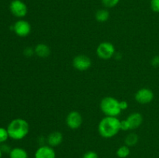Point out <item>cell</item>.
Returning <instances> with one entry per match:
<instances>
[{"label": "cell", "instance_id": "1", "mask_svg": "<svg viewBox=\"0 0 159 158\" xmlns=\"http://www.w3.org/2000/svg\"><path fill=\"white\" fill-rule=\"evenodd\" d=\"M98 131L106 139L113 137L120 131V120L117 117L105 116L98 125Z\"/></svg>", "mask_w": 159, "mask_h": 158}, {"label": "cell", "instance_id": "2", "mask_svg": "<svg viewBox=\"0 0 159 158\" xmlns=\"http://www.w3.org/2000/svg\"><path fill=\"white\" fill-rule=\"evenodd\" d=\"M9 138L14 140H20L26 137L30 131V125L23 119H15L11 121L7 126Z\"/></svg>", "mask_w": 159, "mask_h": 158}, {"label": "cell", "instance_id": "3", "mask_svg": "<svg viewBox=\"0 0 159 158\" xmlns=\"http://www.w3.org/2000/svg\"><path fill=\"white\" fill-rule=\"evenodd\" d=\"M100 108L106 116L117 117L121 113L120 101L111 96L103 98L100 102Z\"/></svg>", "mask_w": 159, "mask_h": 158}, {"label": "cell", "instance_id": "4", "mask_svg": "<svg viewBox=\"0 0 159 158\" xmlns=\"http://www.w3.org/2000/svg\"><path fill=\"white\" fill-rule=\"evenodd\" d=\"M96 54L102 60H109L115 54V47L110 42H102L96 48Z\"/></svg>", "mask_w": 159, "mask_h": 158}, {"label": "cell", "instance_id": "5", "mask_svg": "<svg viewBox=\"0 0 159 158\" xmlns=\"http://www.w3.org/2000/svg\"><path fill=\"white\" fill-rule=\"evenodd\" d=\"M10 12L17 18H23L27 14L28 9L26 5L21 0H12L9 5Z\"/></svg>", "mask_w": 159, "mask_h": 158}, {"label": "cell", "instance_id": "6", "mask_svg": "<svg viewBox=\"0 0 159 158\" xmlns=\"http://www.w3.org/2000/svg\"><path fill=\"white\" fill-rule=\"evenodd\" d=\"M72 65L74 68L80 71H86L92 66V60L90 57L84 54H79L74 57L72 60Z\"/></svg>", "mask_w": 159, "mask_h": 158}, {"label": "cell", "instance_id": "7", "mask_svg": "<svg viewBox=\"0 0 159 158\" xmlns=\"http://www.w3.org/2000/svg\"><path fill=\"white\" fill-rule=\"evenodd\" d=\"M12 29L18 37H26L31 32L30 23L26 20H19L14 23Z\"/></svg>", "mask_w": 159, "mask_h": 158}, {"label": "cell", "instance_id": "8", "mask_svg": "<svg viewBox=\"0 0 159 158\" xmlns=\"http://www.w3.org/2000/svg\"><path fill=\"white\" fill-rule=\"evenodd\" d=\"M154 92L148 88H143L138 90L135 94V100L141 105H146L152 102L154 99Z\"/></svg>", "mask_w": 159, "mask_h": 158}, {"label": "cell", "instance_id": "9", "mask_svg": "<svg viewBox=\"0 0 159 158\" xmlns=\"http://www.w3.org/2000/svg\"><path fill=\"white\" fill-rule=\"evenodd\" d=\"M82 116L79 112L72 111L66 117V124L71 129H77L82 124Z\"/></svg>", "mask_w": 159, "mask_h": 158}, {"label": "cell", "instance_id": "10", "mask_svg": "<svg viewBox=\"0 0 159 158\" xmlns=\"http://www.w3.org/2000/svg\"><path fill=\"white\" fill-rule=\"evenodd\" d=\"M34 158H56L55 150L49 145H42L35 151Z\"/></svg>", "mask_w": 159, "mask_h": 158}, {"label": "cell", "instance_id": "11", "mask_svg": "<svg viewBox=\"0 0 159 158\" xmlns=\"http://www.w3.org/2000/svg\"><path fill=\"white\" fill-rule=\"evenodd\" d=\"M130 126V130H134L138 129L143 122V116L139 112H133L129 115L126 119Z\"/></svg>", "mask_w": 159, "mask_h": 158}, {"label": "cell", "instance_id": "12", "mask_svg": "<svg viewBox=\"0 0 159 158\" xmlns=\"http://www.w3.org/2000/svg\"><path fill=\"white\" fill-rule=\"evenodd\" d=\"M63 141V135L61 132L54 131L48 135L47 138V143L51 147H56L60 145Z\"/></svg>", "mask_w": 159, "mask_h": 158}, {"label": "cell", "instance_id": "13", "mask_svg": "<svg viewBox=\"0 0 159 158\" xmlns=\"http://www.w3.org/2000/svg\"><path fill=\"white\" fill-rule=\"evenodd\" d=\"M34 51L36 55L41 58H46L51 54V49L45 43H38L34 47Z\"/></svg>", "mask_w": 159, "mask_h": 158}, {"label": "cell", "instance_id": "14", "mask_svg": "<svg viewBox=\"0 0 159 158\" xmlns=\"http://www.w3.org/2000/svg\"><path fill=\"white\" fill-rule=\"evenodd\" d=\"M9 158H28V153L21 147H15L9 153Z\"/></svg>", "mask_w": 159, "mask_h": 158}, {"label": "cell", "instance_id": "15", "mask_svg": "<svg viewBox=\"0 0 159 158\" xmlns=\"http://www.w3.org/2000/svg\"><path fill=\"white\" fill-rule=\"evenodd\" d=\"M96 20L99 23H105L110 18V12L107 9H101L96 12Z\"/></svg>", "mask_w": 159, "mask_h": 158}, {"label": "cell", "instance_id": "16", "mask_svg": "<svg viewBox=\"0 0 159 158\" xmlns=\"http://www.w3.org/2000/svg\"><path fill=\"white\" fill-rule=\"evenodd\" d=\"M138 142V136L136 133H130L125 138V145L131 147L136 145Z\"/></svg>", "mask_w": 159, "mask_h": 158}, {"label": "cell", "instance_id": "17", "mask_svg": "<svg viewBox=\"0 0 159 158\" xmlns=\"http://www.w3.org/2000/svg\"><path fill=\"white\" fill-rule=\"evenodd\" d=\"M130 147H127V145L121 146L116 150V155L120 158H127L130 155Z\"/></svg>", "mask_w": 159, "mask_h": 158}, {"label": "cell", "instance_id": "18", "mask_svg": "<svg viewBox=\"0 0 159 158\" xmlns=\"http://www.w3.org/2000/svg\"><path fill=\"white\" fill-rule=\"evenodd\" d=\"M9 137L7 129L0 127V143H4Z\"/></svg>", "mask_w": 159, "mask_h": 158}, {"label": "cell", "instance_id": "19", "mask_svg": "<svg viewBox=\"0 0 159 158\" xmlns=\"http://www.w3.org/2000/svg\"><path fill=\"white\" fill-rule=\"evenodd\" d=\"M120 0H102V3L105 7L113 8L117 6Z\"/></svg>", "mask_w": 159, "mask_h": 158}, {"label": "cell", "instance_id": "20", "mask_svg": "<svg viewBox=\"0 0 159 158\" xmlns=\"http://www.w3.org/2000/svg\"><path fill=\"white\" fill-rule=\"evenodd\" d=\"M150 6L153 12H159V0H151Z\"/></svg>", "mask_w": 159, "mask_h": 158}, {"label": "cell", "instance_id": "21", "mask_svg": "<svg viewBox=\"0 0 159 158\" xmlns=\"http://www.w3.org/2000/svg\"><path fill=\"white\" fill-rule=\"evenodd\" d=\"M82 158H99L97 153H96L95 151L93 150H89V151H87L84 153Z\"/></svg>", "mask_w": 159, "mask_h": 158}, {"label": "cell", "instance_id": "22", "mask_svg": "<svg viewBox=\"0 0 159 158\" xmlns=\"http://www.w3.org/2000/svg\"><path fill=\"white\" fill-rule=\"evenodd\" d=\"M23 54H24V55L27 57H32V56H34V54H35L34 48H32V47L25 48V50H23Z\"/></svg>", "mask_w": 159, "mask_h": 158}, {"label": "cell", "instance_id": "23", "mask_svg": "<svg viewBox=\"0 0 159 158\" xmlns=\"http://www.w3.org/2000/svg\"><path fill=\"white\" fill-rule=\"evenodd\" d=\"M120 130H123V131H128L130 130V126H129V124L127 122V121L123 120L120 121Z\"/></svg>", "mask_w": 159, "mask_h": 158}, {"label": "cell", "instance_id": "24", "mask_svg": "<svg viewBox=\"0 0 159 158\" xmlns=\"http://www.w3.org/2000/svg\"><path fill=\"white\" fill-rule=\"evenodd\" d=\"M0 148H1V150L2 153H10L11 150H12V149L10 148V147L6 143L2 144L1 147H0Z\"/></svg>", "mask_w": 159, "mask_h": 158}, {"label": "cell", "instance_id": "25", "mask_svg": "<svg viewBox=\"0 0 159 158\" xmlns=\"http://www.w3.org/2000/svg\"><path fill=\"white\" fill-rule=\"evenodd\" d=\"M151 64H152V66L155 67V68H158V67H159V55L155 56V57L152 59V60H151Z\"/></svg>", "mask_w": 159, "mask_h": 158}, {"label": "cell", "instance_id": "26", "mask_svg": "<svg viewBox=\"0 0 159 158\" xmlns=\"http://www.w3.org/2000/svg\"><path fill=\"white\" fill-rule=\"evenodd\" d=\"M120 107L121 110H126L128 108V103L126 101H120Z\"/></svg>", "mask_w": 159, "mask_h": 158}, {"label": "cell", "instance_id": "27", "mask_svg": "<svg viewBox=\"0 0 159 158\" xmlns=\"http://www.w3.org/2000/svg\"><path fill=\"white\" fill-rule=\"evenodd\" d=\"M2 152L1 148H0V158H2Z\"/></svg>", "mask_w": 159, "mask_h": 158}]
</instances>
